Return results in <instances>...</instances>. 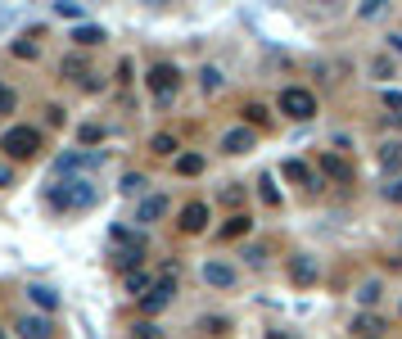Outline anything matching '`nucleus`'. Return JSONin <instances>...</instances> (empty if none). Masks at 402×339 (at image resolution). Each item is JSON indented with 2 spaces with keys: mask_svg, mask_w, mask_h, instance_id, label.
Masks as SVG:
<instances>
[{
  "mask_svg": "<svg viewBox=\"0 0 402 339\" xmlns=\"http://www.w3.org/2000/svg\"><path fill=\"white\" fill-rule=\"evenodd\" d=\"M240 258H245L249 267H267V249H262V245H245V253H240Z\"/></svg>",
  "mask_w": 402,
  "mask_h": 339,
  "instance_id": "b1692460",
  "label": "nucleus"
},
{
  "mask_svg": "<svg viewBox=\"0 0 402 339\" xmlns=\"http://www.w3.org/2000/svg\"><path fill=\"white\" fill-rule=\"evenodd\" d=\"M104 163V154H59L55 159V177H82L86 172V167H100Z\"/></svg>",
  "mask_w": 402,
  "mask_h": 339,
  "instance_id": "423d86ee",
  "label": "nucleus"
},
{
  "mask_svg": "<svg viewBox=\"0 0 402 339\" xmlns=\"http://www.w3.org/2000/svg\"><path fill=\"white\" fill-rule=\"evenodd\" d=\"M253 145H258V136H253V127H230L222 136V154H249Z\"/></svg>",
  "mask_w": 402,
  "mask_h": 339,
  "instance_id": "9d476101",
  "label": "nucleus"
},
{
  "mask_svg": "<svg viewBox=\"0 0 402 339\" xmlns=\"http://www.w3.org/2000/svg\"><path fill=\"white\" fill-rule=\"evenodd\" d=\"M45 199H50L55 213H86V209H95L100 190H95L91 177H68V181H55Z\"/></svg>",
  "mask_w": 402,
  "mask_h": 339,
  "instance_id": "f257e3e1",
  "label": "nucleus"
},
{
  "mask_svg": "<svg viewBox=\"0 0 402 339\" xmlns=\"http://www.w3.org/2000/svg\"><path fill=\"white\" fill-rule=\"evenodd\" d=\"M0 339H5V330H0Z\"/></svg>",
  "mask_w": 402,
  "mask_h": 339,
  "instance_id": "49530a36",
  "label": "nucleus"
},
{
  "mask_svg": "<svg viewBox=\"0 0 402 339\" xmlns=\"http://www.w3.org/2000/svg\"><path fill=\"white\" fill-rule=\"evenodd\" d=\"M172 294H177V272H167L163 281H154V289L140 299V308H145V317H154V312H163L167 304H172Z\"/></svg>",
  "mask_w": 402,
  "mask_h": 339,
  "instance_id": "39448f33",
  "label": "nucleus"
},
{
  "mask_svg": "<svg viewBox=\"0 0 402 339\" xmlns=\"http://www.w3.org/2000/svg\"><path fill=\"white\" fill-rule=\"evenodd\" d=\"M9 23H14V9H9V5H5V9H0V32H5V28H9Z\"/></svg>",
  "mask_w": 402,
  "mask_h": 339,
  "instance_id": "a19ab883",
  "label": "nucleus"
},
{
  "mask_svg": "<svg viewBox=\"0 0 402 339\" xmlns=\"http://www.w3.org/2000/svg\"><path fill=\"white\" fill-rule=\"evenodd\" d=\"M398 249H402V235H398Z\"/></svg>",
  "mask_w": 402,
  "mask_h": 339,
  "instance_id": "a18cd8bd",
  "label": "nucleus"
},
{
  "mask_svg": "<svg viewBox=\"0 0 402 339\" xmlns=\"http://www.w3.org/2000/svg\"><path fill=\"white\" fill-rule=\"evenodd\" d=\"M0 186H9V167H0Z\"/></svg>",
  "mask_w": 402,
  "mask_h": 339,
  "instance_id": "37998d69",
  "label": "nucleus"
},
{
  "mask_svg": "<svg viewBox=\"0 0 402 339\" xmlns=\"http://www.w3.org/2000/svg\"><path fill=\"white\" fill-rule=\"evenodd\" d=\"M384 104L389 109H402V91H384Z\"/></svg>",
  "mask_w": 402,
  "mask_h": 339,
  "instance_id": "58836bf2",
  "label": "nucleus"
},
{
  "mask_svg": "<svg viewBox=\"0 0 402 339\" xmlns=\"http://www.w3.org/2000/svg\"><path fill=\"white\" fill-rule=\"evenodd\" d=\"M203 281H208L213 289H230V285H235V267L222 262V258H208V262H203Z\"/></svg>",
  "mask_w": 402,
  "mask_h": 339,
  "instance_id": "1a4fd4ad",
  "label": "nucleus"
},
{
  "mask_svg": "<svg viewBox=\"0 0 402 339\" xmlns=\"http://www.w3.org/2000/svg\"><path fill=\"white\" fill-rule=\"evenodd\" d=\"M280 177L294 181V186H312V167L303 159H285V163H280Z\"/></svg>",
  "mask_w": 402,
  "mask_h": 339,
  "instance_id": "4468645a",
  "label": "nucleus"
},
{
  "mask_svg": "<svg viewBox=\"0 0 402 339\" xmlns=\"http://www.w3.org/2000/svg\"><path fill=\"white\" fill-rule=\"evenodd\" d=\"M398 317H402V304H398Z\"/></svg>",
  "mask_w": 402,
  "mask_h": 339,
  "instance_id": "c03bdc74",
  "label": "nucleus"
},
{
  "mask_svg": "<svg viewBox=\"0 0 402 339\" xmlns=\"http://www.w3.org/2000/svg\"><path fill=\"white\" fill-rule=\"evenodd\" d=\"M28 299H32L41 312H55V308H59V294H55L50 285H28Z\"/></svg>",
  "mask_w": 402,
  "mask_h": 339,
  "instance_id": "2eb2a0df",
  "label": "nucleus"
},
{
  "mask_svg": "<svg viewBox=\"0 0 402 339\" xmlns=\"http://www.w3.org/2000/svg\"><path fill=\"white\" fill-rule=\"evenodd\" d=\"M352 330H357V339H375L380 321H375V317H357V321H352Z\"/></svg>",
  "mask_w": 402,
  "mask_h": 339,
  "instance_id": "a878e982",
  "label": "nucleus"
},
{
  "mask_svg": "<svg viewBox=\"0 0 402 339\" xmlns=\"http://www.w3.org/2000/svg\"><path fill=\"white\" fill-rule=\"evenodd\" d=\"M0 150H5L9 159L23 163V159H32V154L41 150V131H36V127H9L5 136H0Z\"/></svg>",
  "mask_w": 402,
  "mask_h": 339,
  "instance_id": "7ed1b4c3",
  "label": "nucleus"
},
{
  "mask_svg": "<svg viewBox=\"0 0 402 339\" xmlns=\"http://www.w3.org/2000/svg\"><path fill=\"white\" fill-rule=\"evenodd\" d=\"M321 172L330 181H339V186H352V163L339 159V154H321Z\"/></svg>",
  "mask_w": 402,
  "mask_h": 339,
  "instance_id": "f8f14e48",
  "label": "nucleus"
},
{
  "mask_svg": "<svg viewBox=\"0 0 402 339\" xmlns=\"http://www.w3.org/2000/svg\"><path fill=\"white\" fill-rule=\"evenodd\" d=\"M77 136H82V145H100V140H104V127H100V123H86Z\"/></svg>",
  "mask_w": 402,
  "mask_h": 339,
  "instance_id": "c85d7f7f",
  "label": "nucleus"
},
{
  "mask_svg": "<svg viewBox=\"0 0 402 339\" xmlns=\"http://www.w3.org/2000/svg\"><path fill=\"white\" fill-rule=\"evenodd\" d=\"M45 123L59 127V123H64V109H55V104H50V109H45Z\"/></svg>",
  "mask_w": 402,
  "mask_h": 339,
  "instance_id": "4c0bfd02",
  "label": "nucleus"
},
{
  "mask_svg": "<svg viewBox=\"0 0 402 339\" xmlns=\"http://www.w3.org/2000/svg\"><path fill=\"white\" fill-rule=\"evenodd\" d=\"M249 226H253V217L235 213V217H226V226H222L217 235H222V240H240V235H249Z\"/></svg>",
  "mask_w": 402,
  "mask_h": 339,
  "instance_id": "f3484780",
  "label": "nucleus"
},
{
  "mask_svg": "<svg viewBox=\"0 0 402 339\" xmlns=\"http://www.w3.org/2000/svg\"><path fill=\"white\" fill-rule=\"evenodd\" d=\"M316 276H321V267H316V258H308V253H294V258H289V281L294 285H316Z\"/></svg>",
  "mask_w": 402,
  "mask_h": 339,
  "instance_id": "0eeeda50",
  "label": "nucleus"
},
{
  "mask_svg": "<svg viewBox=\"0 0 402 339\" xmlns=\"http://www.w3.org/2000/svg\"><path fill=\"white\" fill-rule=\"evenodd\" d=\"M14 55L18 59H36V55H41V45H36V41H14Z\"/></svg>",
  "mask_w": 402,
  "mask_h": 339,
  "instance_id": "2f4dec72",
  "label": "nucleus"
},
{
  "mask_svg": "<svg viewBox=\"0 0 402 339\" xmlns=\"http://www.w3.org/2000/svg\"><path fill=\"white\" fill-rule=\"evenodd\" d=\"M14 109H18V95L9 91L5 82H0V118H9V113H14Z\"/></svg>",
  "mask_w": 402,
  "mask_h": 339,
  "instance_id": "393cba45",
  "label": "nucleus"
},
{
  "mask_svg": "<svg viewBox=\"0 0 402 339\" xmlns=\"http://www.w3.org/2000/svg\"><path fill=\"white\" fill-rule=\"evenodd\" d=\"M136 339H158V326L154 321H140L136 326Z\"/></svg>",
  "mask_w": 402,
  "mask_h": 339,
  "instance_id": "f704fd0d",
  "label": "nucleus"
},
{
  "mask_svg": "<svg viewBox=\"0 0 402 339\" xmlns=\"http://www.w3.org/2000/svg\"><path fill=\"white\" fill-rule=\"evenodd\" d=\"M181 231L186 235H199V231H208V204H186V209H181Z\"/></svg>",
  "mask_w": 402,
  "mask_h": 339,
  "instance_id": "6e6552de",
  "label": "nucleus"
},
{
  "mask_svg": "<svg viewBox=\"0 0 402 339\" xmlns=\"http://www.w3.org/2000/svg\"><path fill=\"white\" fill-rule=\"evenodd\" d=\"M384 195H389V199H393V204H402V181H393V186H389V190H384Z\"/></svg>",
  "mask_w": 402,
  "mask_h": 339,
  "instance_id": "ea45409f",
  "label": "nucleus"
},
{
  "mask_svg": "<svg viewBox=\"0 0 402 339\" xmlns=\"http://www.w3.org/2000/svg\"><path fill=\"white\" fill-rule=\"evenodd\" d=\"M167 209H172V204H167V195H145L140 209H136V222L150 226V222H158V217H167Z\"/></svg>",
  "mask_w": 402,
  "mask_h": 339,
  "instance_id": "9b49d317",
  "label": "nucleus"
},
{
  "mask_svg": "<svg viewBox=\"0 0 402 339\" xmlns=\"http://www.w3.org/2000/svg\"><path fill=\"white\" fill-rule=\"evenodd\" d=\"M199 87L208 91V95H213V91H222V72H217V68H203V72H199Z\"/></svg>",
  "mask_w": 402,
  "mask_h": 339,
  "instance_id": "cd10ccee",
  "label": "nucleus"
},
{
  "mask_svg": "<svg viewBox=\"0 0 402 339\" xmlns=\"http://www.w3.org/2000/svg\"><path fill=\"white\" fill-rule=\"evenodd\" d=\"M177 172L181 177H199L203 172V154H177Z\"/></svg>",
  "mask_w": 402,
  "mask_h": 339,
  "instance_id": "6ab92c4d",
  "label": "nucleus"
},
{
  "mask_svg": "<svg viewBox=\"0 0 402 339\" xmlns=\"http://www.w3.org/2000/svg\"><path fill=\"white\" fill-rule=\"evenodd\" d=\"M389 50H393V55H402V32H393V36H389Z\"/></svg>",
  "mask_w": 402,
  "mask_h": 339,
  "instance_id": "79ce46f5",
  "label": "nucleus"
},
{
  "mask_svg": "<svg viewBox=\"0 0 402 339\" xmlns=\"http://www.w3.org/2000/svg\"><path fill=\"white\" fill-rule=\"evenodd\" d=\"M258 195H262L267 209H280V190H276V181H272V177H262V181H258Z\"/></svg>",
  "mask_w": 402,
  "mask_h": 339,
  "instance_id": "aec40b11",
  "label": "nucleus"
},
{
  "mask_svg": "<svg viewBox=\"0 0 402 339\" xmlns=\"http://www.w3.org/2000/svg\"><path fill=\"white\" fill-rule=\"evenodd\" d=\"M118 190H123V195H140V190H145V177H140V172H127Z\"/></svg>",
  "mask_w": 402,
  "mask_h": 339,
  "instance_id": "c756f323",
  "label": "nucleus"
},
{
  "mask_svg": "<svg viewBox=\"0 0 402 339\" xmlns=\"http://www.w3.org/2000/svg\"><path fill=\"white\" fill-rule=\"evenodd\" d=\"M245 118H249V127H262V123H267V109H262V104H249Z\"/></svg>",
  "mask_w": 402,
  "mask_h": 339,
  "instance_id": "473e14b6",
  "label": "nucleus"
},
{
  "mask_svg": "<svg viewBox=\"0 0 402 339\" xmlns=\"http://www.w3.org/2000/svg\"><path fill=\"white\" fill-rule=\"evenodd\" d=\"M64 77H86V59H82V55H68V59H64Z\"/></svg>",
  "mask_w": 402,
  "mask_h": 339,
  "instance_id": "bb28decb",
  "label": "nucleus"
},
{
  "mask_svg": "<svg viewBox=\"0 0 402 339\" xmlns=\"http://www.w3.org/2000/svg\"><path fill=\"white\" fill-rule=\"evenodd\" d=\"M150 150H154V154H177L181 145H177V136H167V131H158V136H150Z\"/></svg>",
  "mask_w": 402,
  "mask_h": 339,
  "instance_id": "412c9836",
  "label": "nucleus"
},
{
  "mask_svg": "<svg viewBox=\"0 0 402 339\" xmlns=\"http://www.w3.org/2000/svg\"><path fill=\"white\" fill-rule=\"evenodd\" d=\"M240 199H245V190H240V186H226L222 190V204H240Z\"/></svg>",
  "mask_w": 402,
  "mask_h": 339,
  "instance_id": "c9c22d12",
  "label": "nucleus"
},
{
  "mask_svg": "<svg viewBox=\"0 0 402 339\" xmlns=\"http://www.w3.org/2000/svg\"><path fill=\"white\" fill-rule=\"evenodd\" d=\"M280 113L294 118V123H312L316 118V95L308 87H285L280 91Z\"/></svg>",
  "mask_w": 402,
  "mask_h": 339,
  "instance_id": "f03ea898",
  "label": "nucleus"
},
{
  "mask_svg": "<svg viewBox=\"0 0 402 339\" xmlns=\"http://www.w3.org/2000/svg\"><path fill=\"white\" fill-rule=\"evenodd\" d=\"M380 9H384V0H367V5L357 9V14H362V18H375V14H380Z\"/></svg>",
  "mask_w": 402,
  "mask_h": 339,
  "instance_id": "72a5a7b5",
  "label": "nucleus"
},
{
  "mask_svg": "<svg viewBox=\"0 0 402 339\" xmlns=\"http://www.w3.org/2000/svg\"><path fill=\"white\" fill-rule=\"evenodd\" d=\"M380 163H384V172H393V167H402V145H384Z\"/></svg>",
  "mask_w": 402,
  "mask_h": 339,
  "instance_id": "5701e85b",
  "label": "nucleus"
},
{
  "mask_svg": "<svg viewBox=\"0 0 402 339\" xmlns=\"http://www.w3.org/2000/svg\"><path fill=\"white\" fill-rule=\"evenodd\" d=\"M375 299H380V281H367V285L357 289V304H367V308H371Z\"/></svg>",
  "mask_w": 402,
  "mask_h": 339,
  "instance_id": "7c9ffc66",
  "label": "nucleus"
},
{
  "mask_svg": "<svg viewBox=\"0 0 402 339\" xmlns=\"http://www.w3.org/2000/svg\"><path fill=\"white\" fill-rule=\"evenodd\" d=\"M145 87L154 91V100H158V104H172V95H177V87H181L177 64H154L150 72H145Z\"/></svg>",
  "mask_w": 402,
  "mask_h": 339,
  "instance_id": "20e7f679",
  "label": "nucleus"
},
{
  "mask_svg": "<svg viewBox=\"0 0 402 339\" xmlns=\"http://www.w3.org/2000/svg\"><path fill=\"white\" fill-rule=\"evenodd\" d=\"M55 14H59V18H72V23L82 28V18H86V9H82V5H68V0H59V5H55Z\"/></svg>",
  "mask_w": 402,
  "mask_h": 339,
  "instance_id": "4be33fe9",
  "label": "nucleus"
},
{
  "mask_svg": "<svg viewBox=\"0 0 402 339\" xmlns=\"http://www.w3.org/2000/svg\"><path fill=\"white\" fill-rule=\"evenodd\" d=\"M72 41H77L82 50H91V45H100V41H104V32L95 28V23H82V28H72Z\"/></svg>",
  "mask_w": 402,
  "mask_h": 339,
  "instance_id": "a211bd4d",
  "label": "nucleus"
},
{
  "mask_svg": "<svg viewBox=\"0 0 402 339\" xmlns=\"http://www.w3.org/2000/svg\"><path fill=\"white\" fill-rule=\"evenodd\" d=\"M18 335L23 339H50L55 326H50V317H18Z\"/></svg>",
  "mask_w": 402,
  "mask_h": 339,
  "instance_id": "ddd939ff",
  "label": "nucleus"
},
{
  "mask_svg": "<svg viewBox=\"0 0 402 339\" xmlns=\"http://www.w3.org/2000/svg\"><path fill=\"white\" fill-rule=\"evenodd\" d=\"M203 330H208V335H222L226 321H222V317H208V321H203Z\"/></svg>",
  "mask_w": 402,
  "mask_h": 339,
  "instance_id": "e433bc0d",
  "label": "nucleus"
},
{
  "mask_svg": "<svg viewBox=\"0 0 402 339\" xmlns=\"http://www.w3.org/2000/svg\"><path fill=\"white\" fill-rule=\"evenodd\" d=\"M123 285H127V294L145 299V294L154 289V276H150V272H127V276H123Z\"/></svg>",
  "mask_w": 402,
  "mask_h": 339,
  "instance_id": "dca6fc26",
  "label": "nucleus"
}]
</instances>
